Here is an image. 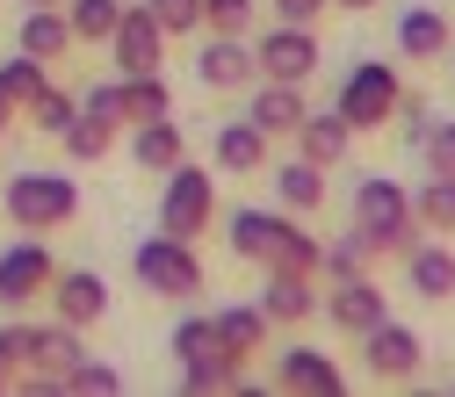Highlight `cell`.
<instances>
[{
	"label": "cell",
	"mask_w": 455,
	"mask_h": 397,
	"mask_svg": "<svg viewBox=\"0 0 455 397\" xmlns=\"http://www.w3.org/2000/svg\"><path fill=\"white\" fill-rule=\"evenodd\" d=\"M304 108H311V101H304V87H290V80H260V87H253V123H260L267 138H290V131L304 123Z\"/></svg>",
	"instance_id": "cell-21"
},
{
	"label": "cell",
	"mask_w": 455,
	"mask_h": 397,
	"mask_svg": "<svg viewBox=\"0 0 455 397\" xmlns=\"http://www.w3.org/2000/svg\"><path fill=\"white\" fill-rule=\"evenodd\" d=\"M217 224V181L210 166H166V188H159V232L166 239H203Z\"/></svg>",
	"instance_id": "cell-6"
},
{
	"label": "cell",
	"mask_w": 455,
	"mask_h": 397,
	"mask_svg": "<svg viewBox=\"0 0 455 397\" xmlns=\"http://www.w3.org/2000/svg\"><path fill=\"white\" fill-rule=\"evenodd\" d=\"M267 131L253 123V116H232V123H217V145H210V159H217V174H260L267 166Z\"/></svg>",
	"instance_id": "cell-15"
},
{
	"label": "cell",
	"mask_w": 455,
	"mask_h": 397,
	"mask_svg": "<svg viewBox=\"0 0 455 397\" xmlns=\"http://www.w3.org/2000/svg\"><path fill=\"white\" fill-rule=\"evenodd\" d=\"M275 390H290V397H339V390H347V376H339V361L318 354V347H282Z\"/></svg>",
	"instance_id": "cell-13"
},
{
	"label": "cell",
	"mask_w": 455,
	"mask_h": 397,
	"mask_svg": "<svg viewBox=\"0 0 455 397\" xmlns=\"http://www.w3.org/2000/svg\"><path fill=\"white\" fill-rule=\"evenodd\" d=\"M325 0H275V22H318Z\"/></svg>",
	"instance_id": "cell-41"
},
{
	"label": "cell",
	"mask_w": 455,
	"mask_h": 397,
	"mask_svg": "<svg viewBox=\"0 0 455 397\" xmlns=\"http://www.w3.org/2000/svg\"><path fill=\"white\" fill-rule=\"evenodd\" d=\"M325 318L347 332V339H362L369 325H383V318H390V304H383V290H376V282H362V274H355V282H332Z\"/></svg>",
	"instance_id": "cell-16"
},
{
	"label": "cell",
	"mask_w": 455,
	"mask_h": 397,
	"mask_svg": "<svg viewBox=\"0 0 455 397\" xmlns=\"http://www.w3.org/2000/svg\"><path fill=\"white\" fill-rule=\"evenodd\" d=\"M22 8H66V0H22Z\"/></svg>",
	"instance_id": "cell-44"
},
{
	"label": "cell",
	"mask_w": 455,
	"mask_h": 397,
	"mask_svg": "<svg viewBox=\"0 0 455 397\" xmlns=\"http://www.w3.org/2000/svg\"><path fill=\"white\" fill-rule=\"evenodd\" d=\"M80 116H101V123L124 131V80H94V87H80Z\"/></svg>",
	"instance_id": "cell-39"
},
{
	"label": "cell",
	"mask_w": 455,
	"mask_h": 397,
	"mask_svg": "<svg viewBox=\"0 0 455 397\" xmlns=\"http://www.w3.org/2000/svg\"><path fill=\"white\" fill-rule=\"evenodd\" d=\"M116 15H124V0H66V29H73V44H108Z\"/></svg>",
	"instance_id": "cell-31"
},
{
	"label": "cell",
	"mask_w": 455,
	"mask_h": 397,
	"mask_svg": "<svg viewBox=\"0 0 455 397\" xmlns=\"http://www.w3.org/2000/svg\"><path fill=\"white\" fill-rule=\"evenodd\" d=\"M44 80H51V66H44V59H29V51H15V59L0 66V94L15 101V116H22V101H29Z\"/></svg>",
	"instance_id": "cell-32"
},
{
	"label": "cell",
	"mask_w": 455,
	"mask_h": 397,
	"mask_svg": "<svg viewBox=\"0 0 455 397\" xmlns=\"http://www.w3.org/2000/svg\"><path fill=\"white\" fill-rule=\"evenodd\" d=\"M22 116H29V131H44V138H59L73 116H80V94H66L59 80H44L29 101H22Z\"/></svg>",
	"instance_id": "cell-28"
},
{
	"label": "cell",
	"mask_w": 455,
	"mask_h": 397,
	"mask_svg": "<svg viewBox=\"0 0 455 397\" xmlns=\"http://www.w3.org/2000/svg\"><path fill=\"white\" fill-rule=\"evenodd\" d=\"M80 339H87V332H73L66 318H59V325H22V369H36V376H59V383H66V369L87 354Z\"/></svg>",
	"instance_id": "cell-14"
},
{
	"label": "cell",
	"mask_w": 455,
	"mask_h": 397,
	"mask_svg": "<svg viewBox=\"0 0 455 397\" xmlns=\"http://www.w3.org/2000/svg\"><path fill=\"white\" fill-rule=\"evenodd\" d=\"M0 210L15 217V232H66L80 217V181L59 166H22V174L0 188Z\"/></svg>",
	"instance_id": "cell-2"
},
{
	"label": "cell",
	"mask_w": 455,
	"mask_h": 397,
	"mask_svg": "<svg viewBox=\"0 0 455 397\" xmlns=\"http://www.w3.org/2000/svg\"><path fill=\"white\" fill-rule=\"evenodd\" d=\"M108 59H116V73H159L166 66V29L145 8H124L116 29H108Z\"/></svg>",
	"instance_id": "cell-9"
},
{
	"label": "cell",
	"mask_w": 455,
	"mask_h": 397,
	"mask_svg": "<svg viewBox=\"0 0 455 397\" xmlns=\"http://www.w3.org/2000/svg\"><path fill=\"white\" fill-rule=\"evenodd\" d=\"M290 138H297V159H311V166H339V159L355 152V131L339 123L332 108H304V123Z\"/></svg>",
	"instance_id": "cell-17"
},
{
	"label": "cell",
	"mask_w": 455,
	"mask_h": 397,
	"mask_svg": "<svg viewBox=\"0 0 455 397\" xmlns=\"http://www.w3.org/2000/svg\"><path fill=\"white\" fill-rule=\"evenodd\" d=\"M22 376V325H0V390H15Z\"/></svg>",
	"instance_id": "cell-40"
},
{
	"label": "cell",
	"mask_w": 455,
	"mask_h": 397,
	"mask_svg": "<svg viewBox=\"0 0 455 397\" xmlns=\"http://www.w3.org/2000/svg\"><path fill=\"white\" fill-rule=\"evenodd\" d=\"M412 217H419V232L455 239V174H427V188L412 195Z\"/></svg>",
	"instance_id": "cell-27"
},
{
	"label": "cell",
	"mask_w": 455,
	"mask_h": 397,
	"mask_svg": "<svg viewBox=\"0 0 455 397\" xmlns=\"http://www.w3.org/2000/svg\"><path fill=\"white\" fill-rule=\"evenodd\" d=\"M362 347H369V376H376V383H412V376H419V332H412V325L383 318V325L362 332Z\"/></svg>",
	"instance_id": "cell-12"
},
{
	"label": "cell",
	"mask_w": 455,
	"mask_h": 397,
	"mask_svg": "<svg viewBox=\"0 0 455 397\" xmlns=\"http://www.w3.org/2000/svg\"><path fill=\"white\" fill-rule=\"evenodd\" d=\"M318 36H311V22H275V29H260L253 36V73L260 80H290V87H304L311 73H318Z\"/></svg>",
	"instance_id": "cell-7"
},
{
	"label": "cell",
	"mask_w": 455,
	"mask_h": 397,
	"mask_svg": "<svg viewBox=\"0 0 455 397\" xmlns=\"http://www.w3.org/2000/svg\"><path fill=\"white\" fill-rule=\"evenodd\" d=\"M355 239L369 253H405L419 239V217H412V195L397 188L390 174H362L355 181Z\"/></svg>",
	"instance_id": "cell-3"
},
{
	"label": "cell",
	"mask_w": 455,
	"mask_h": 397,
	"mask_svg": "<svg viewBox=\"0 0 455 397\" xmlns=\"http://www.w3.org/2000/svg\"><path fill=\"white\" fill-rule=\"evenodd\" d=\"M145 15H152L166 36H196V29H203V0H145Z\"/></svg>",
	"instance_id": "cell-38"
},
{
	"label": "cell",
	"mask_w": 455,
	"mask_h": 397,
	"mask_svg": "<svg viewBox=\"0 0 455 397\" xmlns=\"http://www.w3.org/2000/svg\"><path fill=\"white\" fill-rule=\"evenodd\" d=\"M448 44H455V22L441 8H405V15H397V51H405L412 66H434Z\"/></svg>",
	"instance_id": "cell-18"
},
{
	"label": "cell",
	"mask_w": 455,
	"mask_h": 397,
	"mask_svg": "<svg viewBox=\"0 0 455 397\" xmlns=\"http://www.w3.org/2000/svg\"><path fill=\"white\" fill-rule=\"evenodd\" d=\"M275 202L290 210V217H318L325 210V166H311V159L275 166Z\"/></svg>",
	"instance_id": "cell-22"
},
{
	"label": "cell",
	"mask_w": 455,
	"mask_h": 397,
	"mask_svg": "<svg viewBox=\"0 0 455 397\" xmlns=\"http://www.w3.org/2000/svg\"><path fill=\"white\" fill-rule=\"evenodd\" d=\"M152 116H174L166 80L159 73H124V123H152Z\"/></svg>",
	"instance_id": "cell-30"
},
{
	"label": "cell",
	"mask_w": 455,
	"mask_h": 397,
	"mask_svg": "<svg viewBox=\"0 0 455 397\" xmlns=\"http://www.w3.org/2000/svg\"><path fill=\"white\" fill-rule=\"evenodd\" d=\"M260 311H267V325H304V318L318 311V297H311V274H267Z\"/></svg>",
	"instance_id": "cell-25"
},
{
	"label": "cell",
	"mask_w": 455,
	"mask_h": 397,
	"mask_svg": "<svg viewBox=\"0 0 455 397\" xmlns=\"http://www.w3.org/2000/svg\"><path fill=\"white\" fill-rule=\"evenodd\" d=\"M397 66H383V59H355L347 66V80H339V94H332V116L347 123L355 138L362 131H383L390 123V108H397Z\"/></svg>",
	"instance_id": "cell-5"
},
{
	"label": "cell",
	"mask_w": 455,
	"mask_h": 397,
	"mask_svg": "<svg viewBox=\"0 0 455 397\" xmlns=\"http://www.w3.org/2000/svg\"><path fill=\"white\" fill-rule=\"evenodd\" d=\"M224 239H232V253L253 260L260 274H318V239L282 202L275 210H253V202L232 210V217H224Z\"/></svg>",
	"instance_id": "cell-1"
},
{
	"label": "cell",
	"mask_w": 455,
	"mask_h": 397,
	"mask_svg": "<svg viewBox=\"0 0 455 397\" xmlns=\"http://www.w3.org/2000/svg\"><path fill=\"white\" fill-rule=\"evenodd\" d=\"M325 8H339V15H369V8H383V0H325Z\"/></svg>",
	"instance_id": "cell-42"
},
{
	"label": "cell",
	"mask_w": 455,
	"mask_h": 397,
	"mask_svg": "<svg viewBox=\"0 0 455 397\" xmlns=\"http://www.w3.org/2000/svg\"><path fill=\"white\" fill-rule=\"evenodd\" d=\"M131 274H138V290L145 297H203V260H196V239H166V232H152V239H138L131 246Z\"/></svg>",
	"instance_id": "cell-4"
},
{
	"label": "cell",
	"mask_w": 455,
	"mask_h": 397,
	"mask_svg": "<svg viewBox=\"0 0 455 397\" xmlns=\"http://www.w3.org/2000/svg\"><path fill=\"white\" fill-rule=\"evenodd\" d=\"M181 390H188V397H224V390H246V361H232V354L181 361Z\"/></svg>",
	"instance_id": "cell-26"
},
{
	"label": "cell",
	"mask_w": 455,
	"mask_h": 397,
	"mask_svg": "<svg viewBox=\"0 0 455 397\" xmlns=\"http://www.w3.org/2000/svg\"><path fill=\"white\" fill-rule=\"evenodd\" d=\"M66 390H73V397H116V390H124V376L108 369V361H94V354H80V361L66 369Z\"/></svg>",
	"instance_id": "cell-33"
},
{
	"label": "cell",
	"mask_w": 455,
	"mask_h": 397,
	"mask_svg": "<svg viewBox=\"0 0 455 397\" xmlns=\"http://www.w3.org/2000/svg\"><path fill=\"white\" fill-rule=\"evenodd\" d=\"M51 274H59V260H51L44 239H15L8 253H0V311H22L51 290Z\"/></svg>",
	"instance_id": "cell-8"
},
{
	"label": "cell",
	"mask_w": 455,
	"mask_h": 397,
	"mask_svg": "<svg viewBox=\"0 0 455 397\" xmlns=\"http://www.w3.org/2000/svg\"><path fill=\"white\" fill-rule=\"evenodd\" d=\"M419 159H427V174H455V123H448V116H427Z\"/></svg>",
	"instance_id": "cell-35"
},
{
	"label": "cell",
	"mask_w": 455,
	"mask_h": 397,
	"mask_svg": "<svg viewBox=\"0 0 455 397\" xmlns=\"http://www.w3.org/2000/svg\"><path fill=\"white\" fill-rule=\"evenodd\" d=\"M210 36H253V0H203Z\"/></svg>",
	"instance_id": "cell-34"
},
{
	"label": "cell",
	"mask_w": 455,
	"mask_h": 397,
	"mask_svg": "<svg viewBox=\"0 0 455 397\" xmlns=\"http://www.w3.org/2000/svg\"><path fill=\"white\" fill-rule=\"evenodd\" d=\"M59 145H66L73 166H94V159L116 152V123H101V116H73V123L59 131Z\"/></svg>",
	"instance_id": "cell-29"
},
{
	"label": "cell",
	"mask_w": 455,
	"mask_h": 397,
	"mask_svg": "<svg viewBox=\"0 0 455 397\" xmlns=\"http://www.w3.org/2000/svg\"><path fill=\"white\" fill-rule=\"evenodd\" d=\"M448 8H455V0H448Z\"/></svg>",
	"instance_id": "cell-45"
},
{
	"label": "cell",
	"mask_w": 455,
	"mask_h": 397,
	"mask_svg": "<svg viewBox=\"0 0 455 397\" xmlns=\"http://www.w3.org/2000/svg\"><path fill=\"white\" fill-rule=\"evenodd\" d=\"M8 123H15V101H8V94H0V138H8Z\"/></svg>",
	"instance_id": "cell-43"
},
{
	"label": "cell",
	"mask_w": 455,
	"mask_h": 397,
	"mask_svg": "<svg viewBox=\"0 0 455 397\" xmlns=\"http://www.w3.org/2000/svg\"><path fill=\"white\" fill-rule=\"evenodd\" d=\"M174 354H181V361H210V354H224V347H217V325H210L203 311L174 325Z\"/></svg>",
	"instance_id": "cell-37"
},
{
	"label": "cell",
	"mask_w": 455,
	"mask_h": 397,
	"mask_svg": "<svg viewBox=\"0 0 455 397\" xmlns=\"http://www.w3.org/2000/svg\"><path fill=\"white\" fill-rule=\"evenodd\" d=\"M196 80H203L210 94L253 87V80H260V73H253V36H203V51H196Z\"/></svg>",
	"instance_id": "cell-11"
},
{
	"label": "cell",
	"mask_w": 455,
	"mask_h": 397,
	"mask_svg": "<svg viewBox=\"0 0 455 397\" xmlns=\"http://www.w3.org/2000/svg\"><path fill=\"white\" fill-rule=\"evenodd\" d=\"M51 304H59V318L73 325V332H94L101 318H108V282L94 274V267H59L51 274V290H44Z\"/></svg>",
	"instance_id": "cell-10"
},
{
	"label": "cell",
	"mask_w": 455,
	"mask_h": 397,
	"mask_svg": "<svg viewBox=\"0 0 455 397\" xmlns=\"http://www.w3.org/2000/svg\"><path fill=\"white\" fill-rule=\"evenodd\" d=\"M210 325H217V347L232 354V361H253V354L267 347V332H275L260 304H224V311H217Z\"/></svg>",
	"instance_id": "cell-19"
},
{
	"label": "cell",
	"mask_w": 455,
	"mask_h": 397,
	"mask_svg": "<svg viewBox=\"0 0 455 397\" xmlns=\"http://www.w3.org/2000/svg\"><path fill=\"white\" fill-rule=\"evenodd\" d=\"M131 159L145 166V174H166V166L188 159V138L174 116H152V123H131Z\"/></svg>",
	"instance_id": "cell-20"
},
{
	"label": "cell",
	"mask_w": 455,
	"mask_h": 397,
	"mask_svg": "<svg viewBox=\"0 0 455 397\" xmlns=\"http://www.w3.org/2000/svg\"><path fill=\"white\" fill-rule=\"evenodd\" d=\"M362 260H369V246H362L355 232L339 239V246H318V274H325V282H355V274H362Z\"/></svg>",
	"instance_id": "cell-36"
},
{
	"label": "cell",
	"mask_w": 455,
	"mask_h": 397,
	"mask_svg": "<svg viewBox=\"0 0 455 397\" xmlns=\"http://www.w3.org/2000/svg\"><path fill=\"white\" fill-rule=\"evenodd\" d=\"M405 282L427 297V304H441V297H455V253L448 246H405Z\"/></svg>",
	"instance_id": "cell-23"
},
{
	"label": "cell",
	"mask_w": 455,
	"mask_h": 397,
	"mask_svg": "<svg viewBox=\"0 0 455 397\" xmlns=\"http://www.w3.org/2000/svg\"><path fill=\"white\" fill-rule=\"evenodd\" d=\"M15 51H29V59H44V66H59L66 51H73L66 8H22V44H15Z\"/></svg>",
	"instance_id": "cell-24"
}]
</instances>
